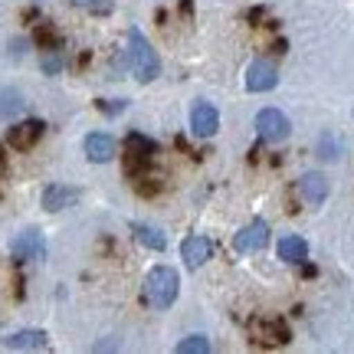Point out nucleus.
<instances>
[{
    "mask_svg": "<svg viewBox=\"0 0 354 354\" xmlns=\"http://www.w3.org/2000/svg\"><path fill=\"white\" fill-rule=\"evenodd\" d=\"M128 63H131V73L138 82H154L161 76V56L138 26L128 30Z\"/></svg>",
    "mask_w": 354,
    "mask_h": 354,
    "instance_id": "1",
    "label": "nucleus"
},
{
    "mask_svg": "<svg viewBox=\"0 0 354 354\" xmlns=\"http://www.w3.org/2000/svg\"><path fill=\"white\" fill-rule=\"evenodd\" d=\"M177 292H180V279L171 266H154L145 276V299L154 308H171L177 302Z\"/></svg>",
    "mask_w": 354,
    "mask_h": 354,
    "instance_id": "2",
    "label": "nucleus"
},
{
    "mask_svg": "<svg viewBox=\"0 0 354 354\" xmlns=\"http://www.w3.org/2000/svg\"><path fill=\"white\" fill-rule=\"evenodd\" d=\"M158 154V145L151 138H145L141 131H131L125 138V171L131 177L151 174V161Z\"/></svg>",
    "mask_w": 354,
    "mask_h": 354,
    "instance_id": "3",
    "label": "nucleus"
},
{
    "mask_svg": "<svg viewBox=\"0 0 354 354\" xmlns=\"http://www.w3.org/2000/svg\"><path fill=\"white\" fill-rule=\"evenodd\" d=\"M250 338L259 348H282V344H289L292 335L282 318H256L253 325H250Z\"/></svg>",
    "mask_w": 354,
    "mask_h": 354,
    "instance_id": "4",
    "label": "nucleus"
},
{
    "mask_svg": "<svg viewBox=\"0 0 354 354\" xmlns=\"http://www.w3.org/2000/svg\"><path fill=\"white\" fill-rule=\"evenodd\" d=\"M256 131H259L263 141L279 145V141H286L292 135V122L279 109H263V112L256 115Z\"/></svg>",
    "mask_w": 354,
    "mask_h": 354,
    "instance_id": "5",
    "label": "nucleus"
},
{
    "mask_svg": "<svg viewBox=\"0 0 354 354\" xmlns=\"http://www.w3.org/2000/svg\"><path fill=\"white\" fill-rule=\"evenodd\" d=\"M10 256L17 263H26V259H43L46 256V243L39 236V230H24L17 233L10 243Z\"/></svg>",
    "mask_w": 354,
    "mask_h": 354,
    "instance_id": "6",
    "label": "nucleus"
},
{
    "mask_svg": "<svg viewBox=\"0 0 354 354\" xmlns=\"http://www.w3.org/2000/svg\"><path fill=\"white\" fill-rule=\"evenodd\" d=\"M269 243V223L266 220H253L250 227H243L236 236H233V250L236 253H259Z\"/></svg>",
    "mask_w": 354,
    "mask_h": 354,
    "instance_id": "7",
    "label": "nucleus"
},
{
    "mask_svg": "<svg viewBox=\"0 0 354 354\" xmlns=\"http://www.w3.org/2000/svg\"><path fill=\"white\" fill-rule=\"evenodd\" d=\"M190 131L197 138H214L216 131H220V112H216L210 102H197L190 109Z\"/></svg>",
    "mask_w": 354,
    "mask_h": 354,
    "instance_id": "8",
    "label": "nucleus"
},
{
    "mask_svg": "<svg viewBox=\"0 0 354 354\" xmlns=\"http://www.w3.org/2000/svg\"><path fill=\"white\" fill-rule=\"evenodd\" d=\"M43 122L39 118H26V122H17V125L7 131V141H10V148H17V151H30L33 145H37L39 138H43Z\"/></svg>",
    "mask_w": 354,
    "mask_h": 354,
    "instance_id": "9",
    "label": "nucleus"
},
{
    "mask_svg": "<svg viewBox=\"0 0 354 354\" xmlns=\"http://www.w3.org/2000/svg\"><path fill=\"white\" fill-rule=\"evenodd\" d=\"M0 344L10 348V351H43V348H50V338H46V331H39V328H24V331L3 335Z\"/></svg>",
    "mask_w": 354,
    "mask_h": 354,
    "instance_id": "10",
    "label": "nucleus"
},
{
    "mask_svg": "<svg viewBox=\"0 0 354 354\" xmlns=\"http://www.w3.org/2000/svg\"><path fill=\"white\" fill-rule=\"evenodd\" d=\"M82 148H86V158L92 161V165H105V161H112L115 158V138L112 135H105V131H92V135H86Z\"/></svg>",
    "mask_w": 354,
    "mask_h": 354,
    "instance_id": "11",
    "label": "nucleus"
},
{
    "mask_svg": "<svg viewBox=\"0 0 354 354\" xmlns=\"http://www.w3.org/2000/svg\"><path fill=\"white\" fill-rule=\"evenodd\" d=\"M279 82V73L272 63H266V59H256L250 69H246V88L250 92H269V88H276Z\"/></svg>",
    "mask_w": 354,
    "mask_h": 354,
    "instance_id": "12",
    "label": "nucleus"
},
{
    "mask_svg": "<svg viewBox=\"0 0 354 354\" xmlns=\"http://www.w3.org/2000/svg\"><path fill=\"white\" fill-rule=\"evenodd\" d=\"M328 177L318 174V171H308V174H302V180H299V194H302L305 203H325L328 201Z\"/></svg>",
    "mask_w": 354,
    "mask_h": 354,
    "instance_id": "13",
    "label": "nucleus"
},
{
    "mask_svg": "<svg viewBox=\"0 0 354 354\" xmlns=\"http://www.w3.org/2000/svg\"><path fill=\"white\" fill-rule=\"evenodd\" d=\"M180 256H184L187 269H201V266L214 256V243L207 240V236H187L184 246H180Z\"/></svg>",
    "mask_w": 354,
    "mask_h": 354,
    "instance_id": "14",
    "label": "nucleus"
},
{
    "mask_svg": "<svg viewBox=\"0 0 354 354\" xmlns=\"http://www.w3.org/2000/svg\"><path fill=\"white\" fill-rule=\"evenodd\" d=\"M76 201H79V190L66 187V184H50V187L43 190V207H46L50 214H59L66 207H73Z\"/></svg>",
    "mask_w": 354,
    "mask_h": 354,
    "instance_id": "15",
    "label": "nucleus"
},
{
    "mask_svg": "<svg viewBox=\"0 0 354 354\" xmlns=\"http://www.w3.org/2000/svg\"><path fill=\"white\" fill-rule=\"evenodd\" d=\"M276 253L282 263H292V266H299L308 259V243L302 240V236H282L276 246Z\"/></svg>",
    "mask_w": 354,
    "mask_h": 354,
    "instance_id": "16",
    "label": "nucleus"
},
{
    "mask_svg": "<svg viewBox=\"0 0 354 354\" xmlns=\"http://www.w3.org/2000/svg\"><path fill=\"white\" fill-rule=\"evenodd\" d=\"M135 236H138V243L141 246H148V250H154V253H165V246H167V240H165V233L158 227H151V223H135Z\"/></svg>",
    "mask_w": 354,
    "mask_h": 354,
    "instance_id": "17",
    "label": "nucleus"
},
{
    "mask_svg": "<svg viewBox=\"0 0 354 354\" xmlns=\"http://www.w3.org/2000/svg\"><path fill=\"white\" fill-rule=\"evenodd\" d=\"M174 351L177 354H207L210 351V342H207L203 335H187L184 342H177Z\"/></svg>",
    "mask_w": 354,
    "mask_h": 354,
    "instance_id": "18",
    "label": "nucleus"
},
{
    "mask_svg": "<svg viewBox=\"0 0 354 354\" xmlns=\"http://www.w3.org/2000/svg\"><path fill=\"white\" fill-rule=\"evenodd\" d=\"M20 109H24V99L17 92H10V88L0 92V115H17Z\"/></svg>",
    "mask_w": 354,
    "mask_h": 354,
    "instance_id": "19",
    "label": "nucleus"
},
{
    "mask_svg": "<svg viewBox=\"0 0 354 354\" xmlns=\"http://www.w3.org/2000/svg\"><path fill=\"white\" fill-rule=\"evenodd\" d=\"M59 56H56V53H50V56H43V73H50V76H56V73H59Z\"/></svg>",
    "mask_w": 354,
    "mask_h": 354,
    "instance_id": "20",
    "label": "nucleus"
}]
</instances>
